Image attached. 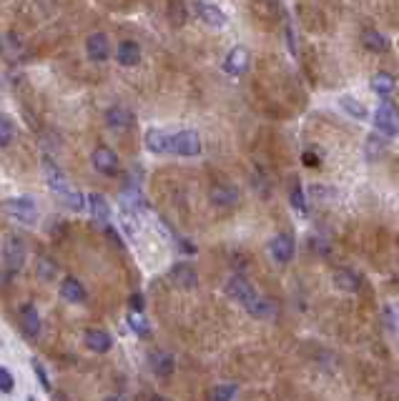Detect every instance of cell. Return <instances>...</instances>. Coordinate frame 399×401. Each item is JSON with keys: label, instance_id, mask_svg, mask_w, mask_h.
Wrapping results in <instances>:
<instances>
[{"label": "cell", "instance_id": "cell-23", "mask_svg": "<svg viewBox=\"0 0 399 401\" xmlns=\"http://www.w3.org/2000/svg\"><path fill=\"white\" fill-rule=\"evenodd\" d=\"M339 106L344 108V113H346V116L357 118V121H367V118H369L367 106H364L362 100L351 98V95H341V98H339Z\"/></svg>", "mask_w": 399, "mask_h": 401}, {"label": "cell", "instance_id": "cell-15", "mask_svg": "<svg viewBox=\"0 0 399 401\" xmlns=\"http://www.w3.org/2000/svg\"><path fill=\"white\" fill-rule=\"evenodd\" d=\"M169 276L179 289H196L198 284V274L191 264H176Z\"/></svg>", "mask_w": 399, "mask_h": 401}, {"label": "cell", "instance_id": "cell-12", "mask_svg": "<svg viewBox=\"0 0 399 401\" xmlns=\"http://www.w3.org/2000/svg\"><path fill=\"white\" fill-rule=\"evenodd\" d=\"M269 254L277 264H289L294 259V238L289 233H279L269 241Z\"/></svg>", "mask_w": 399, "mask_h": 401}, {"label": "cell", "instance_id": "cell-26", "mask_svg": "<svg viewBox=\"0 0 399 401\" xmlns=\"http://www.w3.org/2000/svg\"><path fill=\"white\" fill-rule=\"evenodd\" d=\"M36 276L41 281H53L58 276V264H55L50 256H41L36 264Z\"/></svg>", "mask_w": 399, "mask_h": 401}, {"label": "cell", "instance_id": "cell-14", "mask_svg": "<svg viewBox=\"0 0 399 401\" xmlns=\"http://www.w3.org/2000/svg\"><path fill=\"white\" fill-rule=\"evenodd\" d=\"M116 60L123 68H133L141 63V46L136 41H121L116 48Z\"/></svg>", "mask_w": 399, "mask_h": 401}, {"label": "cell", "instance_id": "cell-17", "mask_svg": "<svg viewBox=\"0 0 399 401\" xmlns=\"http://www.w3.org/2000/svg\"><path fill=\"white\" fill-rule=\"evenodd\" d=\"M106 126L111 131H128L133 126V113L123 106H111L106 111Z\"/></svg>", "mask_w": 399, "mask_h": 401}, {"label": "cell", "instance_id": "cell-37", "mask_svg": "<svg viewBox=\"0 0 399 401\" xmlns=\"http://www.w3.org/2000/svg\"><path fill=\"white\" fill-rule=\"evenodd\" d=\"M304 164H307V166H319V159H316L312 151H307V154H304Z\"/></svg>", "mask_w": 399, "mask_h": 401}, {"label": "cell", "instance_id": "cell-28", "mask_svg": "<svg viewBox=\"0 0 399 401\" xmlns=\"http://www.w3.org/2000/svg\"><path fill=\"white\" fill-rule=\"evenodd\" d=\"M236 396V384H218L211 389V401H231Z\"/></svg>", "mask_w": 399, "mask_h": 401}, {"label": "cell", "instance_id": "cell-22", "mask_svg": "<svg viewBox=\"0 0 399 401\" xmlns=\"http://www.w3.org/2000/svg\"><path fill=\"white\" fill-rule=\"evenodd\" d=\"M88 208H91V216L96 218V221L101 223H108V218H111V206H108L106 196L101 193H88Z\"/></svg>", "mask_w": 399, "mask_h": 401}, {"label": "cell", "instance_id": "cell-27", "mask_svg": "<svg viewBox=\"0 0 399 401\" xmlns=\"http://www.w3.org/2000/svg\"><path fill=\"white\" fill-rule=\"evenodd\" d=\"M372 90L377 95H382V98H387V95L394 90V75H389V73H384V70H379V73L372 78Z\"/></svg>", "mask_w": 399, "mask_h": 401}, {"label": "cell", "instance_id": "cell-11", "mask_svg": "<svg viewBox=\"0 0 399 401\" xmlns=\"http://www.w3.org/2000/svg\"><path fill=\"white\" fill-rule=\"evenodd\" d=\"M144 146L154 156H171V133L161 131V128H151L144 136Z\"/></svg>", "mask_w": 399, "mask_h": 401}, {"label": "cell", "instance_id": "cell-6", "mask_svg": "<svg viewBox=\"0 0 399 401\" xmlns=\"http://www.w3.org/2000/svg\"><path fill=\"white\" fill-rule=\"evenodd\" d=\"M226 294H229L234 301H239V304L246 309V311H249V309L254 306L256 301L261 299V296L256 294V289L244 279V276H231V279L226 281Z\"/></svg>", "mask_w": 399, "mask_h": 401}, {"label": "cell", "instance_id": "cell-19", "mask_svg": "<svg viewBox=\"0 0 399 401\" xmlns=\"http://www.w3.org/2000/svg\"><path fill=\"white\" fill-rule=\"evenodd\" d=\"M21 321H23V333L31 338H36L41 333V314L33 304H23L21 309Z\"/></svg>", "mask_w": 399, "mask_h": 401}, {"label": "cell", "instance_id": "cell-4", "mask_svg": "<svg viewBox=\"0 0 399 401\" xmlns=\"http://www.w3.org/2000/svg\"><path fill=\"white\" fill-rule=\"evenodd\" d=\"M374 128H377L382 136H389V138L399 136V111L387 98H384L377 111H374Z\"/></svg>", "mask_w": 399, "mask_h": 401}, {"label": "cell", "instance_id": "cell-33", "mask_svg": "<svg viewBox=\"0 0 399 401\" xmlns=\"http://www.w3.org/2000/svg\"><path fill=\"white\" fill-rule=\"evenodd\" d=\"M13 389H16V379L6 366H0V394H11Z\"/></svg>", "mask_w": 399, "mask_h": 401}, {"label": "cell", "instance_id": "cell-1", "mask_svg": "<svg viewBox=\"0 0 399 401\" xmlns=\"http://www.w3.org/2000/svg\"><path fill=\"white\" fill-rule=\"evenodd\" d=\"M201 136L196 131H179L171 133V156L181 159H196L201 156Z\"/></svg>", "mask_w": 399, "mask_h": 401}, {"label": "cell", "instance_id": "cell-21", "mask_svg": "<svg viewBox=\"0 0 399 401\" xmlns=\"http://www.w3.org/2000/svg\"><path fill=\"white\" fill-rule=\"evenodd\" d=\"M331 279H334L336 289L346 291V294H354V291H359V286H362V279H359V276L354 274V271H349V269H336Z\"/></svg>", "mask_w": 399, "mask_h": 401}, {"label": "cell", "instance_id": "cell-24", "mask_svg": "<svg viewBox=\"0 0 399 401\" xmlns=\"http://www.w3.org/2000/svg\"><path fill=\"white\" fill-rule=\"evenodd\" d=\"M362 46L367 48L369 53H387V50H389V41L377 31H364Z\"/></svg>", "mask_w": 399, "mask_h": 401}, {"label": "cell", "instance_id": "cell-3", "mask_svg": "<svg viewBox=\"0 0 399 401\" xmlns=\"http://www.w3.org/2000/svg\"><path fill=\"white\" fill-rule=\"evenodd\" d=\"M3 211H6L11 218H16V221L28 223V226H33V223L38 221V206H36V200H33L31 196L8 198L6 203H3Z\"/></svg>", "mask_w": 399, "mask_h": 401}, {"label": "cell", "instance_id": "cell-36", "mask_svg": "<svg viewBox=\"0 0 399 401\" xmlns=\"http://www.w3.org/2000/svg\"><path fill=\"white\" fill-rule=\"evenodd\" d=\"M128 304H131V311H144V296L141 294H133Z\"/></svg>", "mask_w": 399, "mask_h": 401}, {"label": "cell", "instance_id": "cell-8", "mask_svg": "<svg viewBox=\"0 0 399 401\" xmlns=\"http://www.w3.org/2000/svg\"><path fill=\"white\" fill-rule=\"evenodd\" d=\"M85 53L93 63H106L111 58V41H108L106 33H93L85 41Z\"/></svg>", "mask_w": 399, "mask_h": 401}, {"label": "cell", "instance_id": "cell-35", "mask_svg": "<svg viewBox=\"0 0 399 401\" xmlns=\"http://www.w3.org/2000/svg\"><path fill=\"white\" fill-rule=\"evenodd\" d=\"M384 316H387V321H389V328H399V309L397 306L384 309Z\"/></svg>", "mask_w": 399, "mask_h": 401}, {"label": "cell", "instance_id": "cell-34", "mask_svg": "<svg viewBox=\"0 0 399 401\" xmlns=\"http://www.w3.org/2000/svg\"><path fill=\"white\" fill-rule=\"evenodd\" d=\"M33 369H36V376H38V381H41V389L50 391V379H48V374H46V369H43L38 361H33Z\"/></svg>", "mask_w": 399, "mask_h": 401}, {"label": "cell", "instance_id": "cell-39", "mask_svg": "<svg viewBox=\"0 0 399 401\" xmlns=\"http://www.w3.org/2000/svg\"><path fill=\"white\" fill-rule=\"evenodd\" d=\"M151 401H169V399H164V396H154Z\"/></svg>", "mask_w": 399, "mask_h": 401}, {"label": "cell", "instance_id": "cell-18", "mask_svg": "<svg viewBox=\"0 0 399 401\" xmlns=\"http://www.w3.org/2000/svg\"><path fill=\"white\" fill-rule=\"evenodd\" d=\"M149 364H151V371H154L156 376H161V379L171 376V374H174V369H176L174 356L166 354V351H151V354H149Z\"/></svg>", "mask_w": 399, "mask_h": 401}, {"label": "cell", "instance_id": "cell-40", "mask_svg": "<svg viewBox=\"0 0 399 401\" xmlns=\"http://www.w3.org/2000/svg\"><path fill=\"white\" fill-rule=\"evenodd\" d=\"M0 50H3V36H0Z\"/></svg>", "mask_w": 399, "mask_h": 401}, {"label": "cell", "instance_id": "cell-13", "mask_svg": "<svg viewBox=\"0 0 399 401\" xmlns=\"http://www.w3.org/2000/svg\"><path fill=\"white\" fill-rule=\"evenodd\" d=\"M196 13L206 26H211V28H224L226 26V13L221 11L218 6H213V3H208V0H198Z\"/></svg>", "mask_w": 399, "mask_h": 401}, {"label": "cell", "instance_id": "cell-29", "mask_svg": "<svg viewBox=\"0 0 399 401\" xmlns=\"http://www.w3.org/2000/svg\"><path fill=\"white\" fill-rule=\"evenodd\" d=\"M128 326L139 333V336H149V331H151L149 321H146V316H141V311H131V316H128Z\"/></svg>", "mask_w": 399, "mask_h": 401}, {"label": "cell", "instance_id": "cell-32", "mask_svg": "<svg viewBox=\"0 0 399 401\" xmlns=\"http://www.w3.org/2000/svg\"><path fill=\"white\" fill-rule=\"evenodd\" d=\"M364 151H367V156L369 159H377L379 154L384 151V141H382V136H369L367 138V146H364Z\"/></svg>", "mask_w": 399, "mask_h": 401}, {"label": "cell", "instance_id": "cell-30", "mask_svg": "<svg viewBox=\"0 0 399 401\" xmlns=\"http://www.w3.org/2000/svg\"><path fill=\"white\" fill-rule=\"evenodd\" d=\"M60 200H63L65 208H70V211H83V206H85V196L80 193L78 188H73L68 196H63Z\"/></svg>", "mask_w": 399, "mask_h": 401}, {"label": "cell", "instance_id": "cell-31", "mask_svg": "<svg viewBox=\"0 0 399 401\" xmlns=\"http://www.w3.org/2000/svg\"><path fill=\"white\" fill-rule=\"evenodd\" d=\"M292 206L297 208L299 213H307V198H304V191H302V183L299 181H294V186H292Z\"/></svg>", "mask_w": 399, "mask_h": 401}, {"label": "cell", "instance_id": "cell-25", "mask_svg": "<svg viewBox=\"0 0 399 401\" xmlns=\"http://www.w3.org/2000/svg\"><path fill=\"white\" fill-rule=\"evenodd\" d=\"M16 123H13L11 116H6V113H0V148H8L13 141H16Z\"/></svg>", "mask_w": 399, "mask_h": 401}, {"label": "cell", "instance_id": "cell-38", "mask_svg": "<svg viewBox=\"0 0 399 401\" xmlns=\"http://www.w3.org/2000/svg\"><path fill=\"white\" fill-rule=\"evenodd\" d=\"M103 401H121V399H118V396H106Z\"/></svg>", "mask_w": 399, "mask_h": 401}, {"label": "cell", "instance_id": "cell-5", "mask_svg": "<svg viewBox=\"0 0 399 401\" xmlns=\"http://www.w3.org/2000/svg\"><path fill=\"white\" fill-rule=\"evenodd\" d=\"M26 243H23L21 236H16V233H11V236L6 238V243H3V264H6V269L11 271V274H18V271L23 269V264H26Z\"/></svg>", "mask_w": 399, "mask_h": 401}, {"label": "cell", "instance_id": "cell-9", "mask_svg": "<svg viewBox=\"0 0 399 401\" xmlns=\"http://www.w3.org/2000/svg\"><path fill=\"white\" fill-rule=\"evenodd\" d=\"M208 200H211L216 208H231L239 203V188L231 183H216L208 191Z\"/></svg>", "mask_w": 399, "mask_h": 401}, {"label": "cell", "instance_id": "cell-20", "mask_svg": "<svg viewBox=\"0 0 399 401\" xmlns=\"http://www.w3.org/2000/svg\"><path fill=\"white\" fill-rule=\"evenodd\" d=\"M60 299L68 301V304H83L85 301V289L78 279L73 276H65L63 284H60Z\"/></svg>", "mask_w": 399, "mask_h": 401}, {"label": "cell", "instance_id": "cell-2", "mask_svg": "<svg viewBox=\"0 0 399 401\" xmlns=\"http://www.w3.org/2000/svg\"><path fill=\"white\" fill-rule=\"evenodd\" d=\"M41 169H43V178H46V183L50 186V191H55V193L63 198V196H68L70 191H73V186H70L68 176H65V171L60 169L58 164H55L50 156H43L41 159Z\"/></svg>", "mask_w": 399, "mask_h": 401}, {"label": "cell", "instance_id": "cell-7", "mask_svg": "<svg viewBox=\"0 0 399 401\" xmlns=\"http://www.w3.org/2000/svg\"><path fill=\"white\" fill-rule=\"evenodd\" d=\"M91 164H93V169H96L98 173L108 176V178L121 171V159H118L116 151H113V148H108V146H98L96 151H93Z\"/></svg>", "mask_w": 399, "mask_h": 401}, {"label": "cell", "instance_id": "cell-10", "mask_svg": "<svg viewBox=\"0 0 399 401\" xmlns=\"http://www.w3.org/2000/svg\"><path fill=\"white\" fill-rule=\"evenodd\" d=\"M249 50L244 46H234L224 58V70L229 75H234V78H239V75H244L249 70Z\"/></svg>", "mask_w": 399, "mask_h": 401}, {"label": "cell", "instance_id": "cell-16", "mask_svg": "<svg viewBox=\"0 0 399 401\" xmlns=\"http://www.w3.org/2000/svg\"><path fill=\"white\" fill-rule=\"evenodd\" d=\"M83 341L93 354H106V351H111V346H113L111 333L101 331V328H88V331L83 333Z\"/></svg>", "mask_w": 399, "mask_h": 401}]
</instances>
